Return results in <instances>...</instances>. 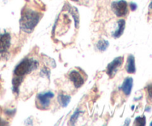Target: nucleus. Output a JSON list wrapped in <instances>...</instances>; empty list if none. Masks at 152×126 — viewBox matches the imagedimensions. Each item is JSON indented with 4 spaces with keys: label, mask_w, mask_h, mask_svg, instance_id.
<instances>
[{
    "label": "nucleus",
    "mask_w": 152,
    "mask_h": 126,
    "mask_svg": "<svg viewBox=\"0 0 152 126\" xmlns=\"http://www.w3.org/2000/svg\"><path fill=\"white\" fill-rule=\"evenodd\" d=\"M132 87H133V79L132 77H127L122 84V91L125 95L129 96L132 92Z\"/></svg>",
    "instance_id": "1a4fd4ad"
},
{
    "label": "nucleus",
    "mask_w": 152,
    "mask_h": 126,
    "mask_svg": "<svg viewBox=\"0 0 152 126\" xmlns=\"http://www.w3.org/2000/svg\"><path fill=\"white\" fill-rule=\"evenodd\" d=\"M39 66V62L34 58L26 57L17 65L15 68L14 77L13 79V91L18 93L19 86L22 83L23 77L28 75L31 72L37 69Z\"/></svg>",
    "instance_id": "f03ea898"
},
{
    "label": "nucleus",
    "mask_w": 152,
    "mask_h": 126,
    "mask_svg": "<svg viewBox=\"0 0 152 126\" xmlns=\"http://www.w3.org/2000/svg\"><path fill=\"white\" fill-rule=\"evenodd\" d=\"M124 61L123 56H119L115 58L111 62H110L106 68V74H108L109 78L112 79L115 76L117 73L120 71Z\"/></svg>",
    "instance_id": "423d86ee"
},
{
    "label": "nucleus",
    "mask_w": 152,
    "mask_h": 126,
    "mask_svg": "<svg viewBox=\"0 0 152 126\" xmlns=\"http://www.w3.org/2000/svg\"><path fill=\"white\" fill-rule=\"evenodd\" d=\"M108 46H109V42H108V41H107V40L105 39L99 40L97 42V44H96V47H97V49L102 52L105 51V50L108 48Z\"/></svg>",
    "instance_id": "ddd939ff"
},
{
    "label": "nucleus",
    "mask_w": 152,
    "mask_h": 126,
    "mask_svg": "<svg viewBox=\"0 0 152 126\" xmlns=\"http://www.w3.org/2000/svg\"><path fill=\"white\" fill-rule=\"evenodd\" d=\"M42 14L40 12L31 8L25 7L22 11L20 19V28L27 34H31L41 19Z\"/></svg>",
    "instance_id": "7ed1b4c3"
},
{
    "label": "nucleus",
    "mask_w": 152,
    "mask_h": 126,
    "mask_svg": "<svg viewBox=\"0 0 152 126\" xmlns=\"http://www.w3.org/2000/svg\"><path fill=\"white\" fill-rule=\"evenodd\" d=\"M71 1H74V2H77V3L80 2V0H71Z\"/></svg>",
    "instance_id": "6ab92c4d"
},
{
    "label": "nucleus",
    "mask_w": 152,
    "mask_h": 126,
    "mask_svg": "<svg viewBox=\"0 0 152 126\" xmlns=\"http://www.w3.org/2000/svg\"><path fill=\"white\" fill-rule=\"evenodd\" d=\"M80 113H81V111H80V110H77V111L74 112V114H73L72 117H71V119H70V122H71V125L75 124V122H77V119H78L79 116H80Z\"/></svg>",
    "instance_id": "2eb2a0df"
},
{
    "label": "nucleus",
    "mask_w": 152,
    "mask_h": 126,
    "mask_svg": "<svg viewBox=\"0 0 152 126\" xmlns=\"http://www.w3.org/2000/svg\"><path fill=\"white\" fill-rule=\"evenodd\" d=\"M70 81L74 84V87L79 88L81 87L85 82V79L82 75L81 71L77 69H73L69 72L68 75Z\"/></svg>",
    "instance_id": "0eeeda50"
},
{
    "label": "nucleus",
    "mask_w": 152,
    "mask_h": 126,
    "mask_svg": "<svg viewBox=\"0 0 152 126\" xmlns=\"http://www.w3.org/2000/svg\"><path fill=\"white\" fill-rule=\"evenodd\" d=\"M54 96V93L51 91L39 93L36 98V105L40 110H48L50 108L51 99Z\"/></svg>",
    "instance_id": "20e7f679"
},
{
    "label": "nucleus",
    "mask_w": 152,
    "mask_h": 126,
    "mask_svg": "<svg viewBox=\"0 0 152 126\" xmlns=\"http://www.w3.org/2000/svg\"><path fill=\"white\" fill-rule=\"evenodd\" d=\"M149 8L151 9V10H152V1L151 3H150V4H149Z\"/></svg>",
    "instance_id": "aec40b11"
},
{
    "label": "nucleus",
    "mask_w": 152,
    "mask_h": 126,
    "mask_svg": "<svg viewBox=\"0 0 152 126\" xmlns=\"http://www.w3.org/2000/svg\"><path fill=\"white\" fill-rule=\"evenodd\" d=\"M150 125H151V126H152V122H151V123H150Z\"/></svg>",
    "instance_id": "412c9836"
},
{
    "label": "nucleus",
    "mask_w": 152,
    "mask_h": 126,
    "mask_svg": "<svg viewBox=\"0 0 152 126\" xmlns=\"http://www.w3.org/2000/svg\"><path fill=\"white\" fill-rule=\"evenodd\" d=\"M126 71L129 74H134L136 72V66H135V59L133 55H129L127 59L126 64Z\"/></svg>",
    "instance_id": "9b49d317"
},
{
    "label": "nucleus",
    "mask_w": 152,
    "mask_h": 126,
    "mask_svg": "<svg viewBox=\"0 0 152 126\" xmlns=\"http://www.w3.org/2000/svg\"><path fill=\"white\" fill-rule=\"evenodd\" d=\"M111 10L118 17H123L129 13V5L125 0L114 1L111 3Z\"/></svg>",
    "instance_id": "39448f33"
},
{
    "label": "nucleus",
    "mask_w": 152,
    "mask_h": 126,
    "mask_svg": "<svg viewBox=\"0 0 152 126\" xmlns=\"http://www.w3.org/2000/svg\"><path fill=\"white\" fill-rule=\"evenodd\" d=\"M125 27H126V22H125L124 19H119V20L117 21V28H116V30L112 34L113 37L115 39H117L119 38V37L123 35V32H124Z\"/></svg>",
    "instance_id": "9d476101"
},
{
    "label": "nucleus",
    "mask_w": 152,
    "mask_h": 126,
    "mask_svg": "<svg viewBox=\"0 0 152 126\" xmlns=\"http://www.w3.org/2000/svg\"><path fill=\"white\" fill-rule=\"evenodd\" d=\"M81 1H83V3H84V4H88L90 0H81Z\"/></svg>",
    "instance_id": "a211bd4d"
},
{
    "label": "nucleus",
    "mask_w": 152,
    "mask_h": 126,
    "mask_svg": "<svg viewBox=\"0 0 152 126\" xmlns=\"http://www.w3.org/2000/svg\"><path fill=\"white\" fill-rule=\"evenodd\" d=\"M80 18L77 9L66 4L59 14L53 30V34L57 40L63 39L64 34L71 31V27L78 29Z\"/></svg>",
    "instance_id": "f257e3e1"
},
{
    "label": "nucleus",
    "mask_w": 152,
    "mask_h": 126,
    "mask_svg": "<svg viewBox=\"0 0 152 126\" xmlns=\"http://www.w3.org/2000/svg\"><path fill=\"white\" fill-rule=\"evenodd\" d=\"M147 89V93H148V98L150 99H152V84L148 85V87H146Z\"/></svg>",
    "instance_id": "dca6fc26"
},
{
    "label": "nucleus",
    "mask_w": 152,
    "mask_h": 126,
    "mask_svg": "<svg viewBox=\"0 0 152 126\" xmlns=\"http://www.w3.org/2000/svg\"><path fill=\"white\" fill-rule=\"evenodd\" d=\"M145 117L144 116L142 117H137L134 120V125H145Z\"/></svg>",
    "instance_id": "4468645a"
},
{
    "label": "nucleus",
    "mask_w": 152,
    "mask_h": 126,
    "mask_svg": "<svg viewBox=\"0 0 152 126\" xmlns=\"http://www.w3.org/2000/svg\"><path fill=\"white\" fill-rule=\"evenodd\" d=\"M130 7L131 9H132V10H135L137 9V5L135 3H131L130 4Z\"/></svg>",
    "instance_id": "f3484780"
},
{
    "label": "nucleus",
    "mask_w": 152,
    "mask_h": 126,
    "mask_svg": "<svg viewBox=\"0 0 152 126\" xmlns=\"http://www.w3.org/2000/svg\"><path fill=\"white\" fill-rule=\"evenodd\" d=\"M11 44V36L9 33L0 34V54L8 50Z\"/></svg>",
    "instance_id": "6e6552de"
},
{
    "label": "nucleus",
    "mask_w": 152,
    "mask_h": 126,
    "mask_svg": "<svg viewBox=\"0 0 152 126\" xmlns=\"http://www.w3.org/2000/svg\"><path fill=\"white\" fill-rule=\"evenodd\" d=\"M57 100L62 107H66L71 101V96H68V95L59 93L57 97Z\"/></svg>",
    "instance_id": "f8f14e48"
}]
</instances>
